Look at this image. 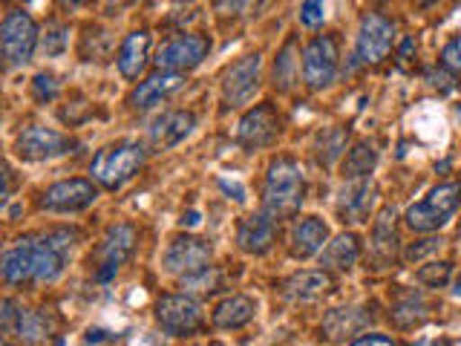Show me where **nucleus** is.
<instances>
[{"label":"nucleus","instance_id":"b1692460","mask_svg":"<svg viewBox=\"0 0 461 346\" xmlns=\"http://www.w3.org/2000/svg\"><path fill=\"white\" fill-rule=\"evenodd\" d=\"M257 303L249 295H230L222 303H216V309L211 314V321L216 329H242L254 321Z\"/></svg>","mask_w":461,"mask_h":346},{"label":"nucleus","instance_id":"5701e85b","mask_svg":"<svg viewBox=\"0 0 461 346\" xmlns=\"http://www.w3.org/2000/svg\"><path fill=\"white\" fill-rule=\"evenodd\" d=\"M0 274H4V280L9 286L32 280L35 260H32V245H29V234L21 237V240H14V245H9V249L4 251V257H0Z\"/></svg>","mask_w":461,"mask_h":346},{"label":"nucleus","instance_id":"a878e982","mask_svg":"<svg viewBox=\"0 0 461 346\" xmlns=\"http://www.w3.org/2000/svg\"><path fill=\"white\" fill-rule=\"evenodd\" d=\"M357 260H360V240H357V234H352V231H343V234H338L321 251V266L326 271L329 269L349 271V269H355Z\"/></svg>","mask_w":461,"mask_h":346},{"label":"nucleus","instance_id":"473e14b6","mask_svg":"<svg viewBox=\"0 0 461 346\" xmlns=\"http://www.w3.org/2000/svg\"><path fill=\"white\" fill-rule=\"evenodd\" d=\"M450 278H453V263H447V260H441V263H427L415 271V280L427 288H444L450 283Z\"/></svg>","mask_w":461,"mask_h":346},{"label":"nucleus","instance_id":"58836bf2","mask_svg":"<svg viewBox=\"0 0 461 346\" xmlns=\"http://www.w3.org/2000/svg\"><path fill=\"white\" fill-rule=\"evenodd\" d=\"M441 245H444L441 237H429V240H421L418 245H410L407 254H403V257H407V260H421V257H427V254H432V251H438Z\"/></svg>","mask_w":461,"mask_h":346},{"label":"nucleus","instance_id":"6e6552de","mask_svg":"<svg viewBox=\"0 0 461 346\" xmlns=\"http://www.w3.org/2000/svg\"><path fill=\"white\" fill-rule=\"evenodd\" d=\"M156 321L162 326L165 335L170 338H185L194 335V332L202 329L205 323V314H202V306L187 295H165L156 300Z\"/></svg>","mask_w":461,"mask_h":346},{"label":"nucleus","instance_id":"e433bc0d","mask_svg":"<svg viewBox=\"0 0 461 346\" xmlns=\"http://www.w3.org/2000/svg\"><path fill=\"white\" fill-rule=\"evenodd\" d=\"M32 96L38 101H52L58 98V81L52 72H38V76L32 78Z\"/></svg>","mask_w":461,"mask_h":346},{"label":"nucleus","instance_id":"a18cd8bd","mask_svg":"<svg viewBox=\"0 0 461 346\" xmlns=\"http://www.w3.org/2000/svg\"><path fill=\"white\" fill-rule=\"evenodd\" d=\"M182 225H185V228H196V225H199V211H187V214L182 216Z\"/></svg>","mask_w":461,"mask_h":346},{"label":"nucleus","instance_id":"dca6fc26","mask_svg":"<svg viewBox=\"0 0 461 346\" xmlns=\"http://www.w3.org/2000/svg\"><path fill=\"white\" fill-rule=\"evenodd\" d=\"M196 127V115L191 110H165L162 115H156L150 124V148L153 150H170L182 144L187 136L194 133Z\"/></svg>","mask_w":461,"mask_h":346},{"label":"nucleus","instance_id":"37998d69","mask_svg":"<svg viewBox=\"0 0 461 346\" xmlns=\"http://www.w3.org/2000/svg\"><path fill=\"white\" fill-rule=\"evenodd\" d=\"M220 187L228 194V199L234 202H245V187L240 182H228V179H220Z\"/></svg>","mask_w":461,"mask_h":346},{"label":"nucleus","instance_id":"2eb2a0df","mask_svg":"<svg viewBox=\"0 0 461 346\" xmlns=\"http://www.w3.org/2000/svg\"><path fill=\"white\" fill-rule=\"evenodd\" d=\"M280 136V115L271 105H257L237 124V141L249 150L268 148Z\"/></svg>","mask_w":461,"mask_h":346},{"label":"nucleus","instance_id":"9b49d317","mask_svg":"<svg viewBox=\"0 0 461 346\" xmlns=\"http://www.w3.org/2000/svg\"><path fill=\"white\" fill-rule=\"evenodd\" d=\"M136 228L130 223H119L107 228L104 240H101L98 245V266H95V280L98 283H110L115 274H119V269L127 263L130 257H133L136 251Z\"/></svg>","mask_w":461,"mask_h":346},{"label":"nucleus","instance_id":"0eeeda50","mask_svg":"<svg viewBox=\"0 0 461 346\" xmlns=\"http://www.w3.org/2000/svg\"><path fill=\"white\" fill-rule=\"evenodd\" d=\"M338 61H340V50H338L335 35L312 38L306 47H303V55H300L303 81H306L309 90H326V86L335 84Z\"/></svg>","mask_w":461,"mask_h":346},{"label":"nucleus","instance_id":"4468645a","mask_svg":"<svg viewBox=\"0 0 461 346\" xmlns=\"http://www.w3.org/2000/svg\"><path fill=\"white\" fill-rule=\"evenodd\" d=\"M259 78H263V55L251 52L234 61L222 76V98L228 107H242L254 98L259 90Z\"/></svg>","mask_w":461,"mask_h":346},{"label":"nucleus","instance_id":"2f4dec72","mask_svg":"<svg viewBox=\"0 0 461 346\" xmlns=\"http://www.w3.org/2000/svg\"><path fill=\"white\" fill-rule=\"evenodd\" d=\"M297 64L300 58H294V41H288L285 47L280 50L277 61H274V86L280 93H288L297 81Z\"/></svg>","mask_w":461,"mask_h":346},{"label":"nucleus","instance_id":"a19ab883","mask_svg":"<svg viewBox=\"0 0 461 346\" xmlns=\"http://www.w3.org/2000/svg\"><path fill=\"white\" fill-rule=\"evenodd\" d=\"M245 4H249V0H216V14H220V18H234V14L245 9Z\"/></svg>","mask_w":461,"mask_h":346},{"label":"nucleus","instance_id":"de8ad7c7","mask_svg":"<svg viewBox=\"0 0 461 346\" xmlns=\"http://www.w3.org/2000/svg\"><path fill=\"white\" fill-rule=\"evenodd\" d=\"M104 335H107L104 329H90V332H86V343H98V341H104Z\"/></svg>","mask_w":461,"mask_h":346},{"label":"nucleus","instance_id":"20e7f679","mask_svg":"<svg viewBox=\"0 0 461 346\" xmlns=\"http://www.w3.org/2000/svg\"><path fill=\"white\" fill-rule=\"evenodd\" d=\"M78 234L72 228H50L43 234H29V245H32V260H35V283H55L64 274L72 249H76Z\"/></svg>","mask_w":461,"mask_h":346},{"label":"nucleus","instance_id":"79ce46f5","mask_svg":"<svg viewBox=\"0 0 461 346\" xmlns=\"http://www.w3.org/2000/svg\"><path fill=\"white\" fill-rule=\"evenodd\" d=\"M349 346H395L393 338H386V335H378V332H372V335H360L355 338Z\"/></svg>","mask_w":461,"mask_h":346},{"label":"nucleus","instance_id":"bb28decb","mask_svg":"<svg viewBox=\"0 0 461 346\" xmlns=\"http://www.w3.org/2000/svg\"><path fill=\"white\" fill-rule=\"evenodd\" d=\"M378 144L369 139H360L357 144H352V150L343 156V179L355 182V179H369L372 170L378 168Z\"/></svg>","mask_w":461,"mask_h":346},{"label":"nucleus","instance_id":"423d86ee","mask_svg":"<svg viewBox=\"0 0 461 346\" xmlns=\"http://www.w3.org/2000/svg\"><path fill=\"white\" fill-rule=\"evenodd\" d=\"M76 148H78L76 139L43 124H29L14 136V153H18L21 162H50V159L67 156Z\"/></svg>","mask_w":461,"mask_h":346},{"label":"nucleus","instance_id":"f257e3e1","mask_svg":"<svg viewBox=\"0 0 461 346\" xmlns=\"http://www.w3.org/2000/svg\"><path fill=\"white\" fill-rule=\"evenodd\" d=\"M306 199V177L294 159L280 156L268 165L263 185V211L274 220H288L303 208Z\"/></svg>","mask_w":461,"mask_h":346},{"label":"nucleus","instance_id":"cd10ccee","mask_svg":"<svg viewBox=\"0 0 461 346\" xmlns=\"http://www.w3.org/2000/svg\"><path fill=\"white\" fill-rule=\"evenodd\" d=\"M372 254L381 260V263H389L398 254V234H395V211L384 208L381 216L375 220L372 228Z\"/></svg>","mask_w":461,"mask_h":346},{"label":"nucleus","instance_id":"1a4fd4ad","mask_svg":"<svg viewBox=\"0 0 461 346\" xmlns=\"http://www.w3.org/2000/svg\"><path fill=\"white\" fill-rule=\"evenodd\" d=\"M213 257V245L202 237L191 234H179L167 242V249L162 254V266L167 274H176V278H191L211 266Z\"/></svg>","mask_w":461,"mask_h":346},{"label":"nucleus","instance_id":"a211bd4d","mask_svg":"<svg viewBox=\"0 0 461 346\" xmlns=\"http://www.w3.org/2000/svg\"><path fill=\"white\" fill-rule=\"evenodd\" d=\"M274 237H277V220L268 216L266 211L245 216V220L237 225V245L245 254H254V257L268 254L274 245Z\"/></svg>","mask_w":461,"mask_h":346},{"label":"nucleus","instance_id":"864d4df0","mask_svg":"<svg viewBox=\"0 0 461 346\" xmlns=\"http://www.w3.org/2000/svg\"><path fill=\"white\" fill-rule=\"evenodd\" d=\"M4 346H12V343H9V341H4Z\"/></svg>","mask_w":461,"mask_h":346},{"label":"nucleus","instance_id":"7c9ffc66","mask_svg":"<svg viewBox=\"0 0 461 346\" xmlns=\"http://www.w3.org/2000/svg\"><path fill=\"white\" fill-rule=\"evenodd\" d=\"M346 141H349V130L343 127H329L323 130L321 136H317V144H314V153H317V162L321 165H335L338 159L346 153Z\"/></svg>","mask_w":461,"mask_h":346},{"label":"nucleus","instance_id":"4c0bfd02","mask_svg":"<svg viewBox=\"0 0 461 346\" xmlns=\"http://www.w3.org/2000/svg\"><path fill=\"white\" fill-rule=\"evenodd\" d=\"M441 67L461 72V38H453L450 43H444L441 50Z\"/></svg>","mask_w":461,"mask_h":346},{"label":"nucleus","instance_id":"ddd939ff","mask_svg":"<svg viewBox=\"0 0 461 346\" xmlns=\"http://www.w3.org/2000/svg\"><path fill=\"white\" fill-rule=\"evenodd\" d=\"M393 38H395L393 21L378 12H366L357 26L355 58L360 64H381L389 55V50H393Z\"/></svg>","mask_w":461,"mask_h":346},{"label":"nucleus","instance_id":"8fccbe9b","mask_svg":"<svg viewBox=\"0 0 461 346\" xmlns=\"http://www.w3.org/2000/svg\"><path fill=\"white\" fill-rule=\"evenodd\" d=\"M432 4H438V0H418V6H424V9L432 6Z\"/></svg>","mask_w":461,"mask_h":346},{"label":"nucleus","instance_id":"7ed1b4c3","mask_svg":"<svg viewBox=\"0 0 461 346\" xmlns=\"http://www.w3.org/2000/svg\"><path fill=\"white\" fill-rule=\"evenodd\" d=\"M458 208H461V182L450 179L432 187L421 202L410 205L407 214H403V223H407L415 234H432V231H438L450 223Z\"/></svg>","mask_w":461,"mask_h":346},{"label":"nucleus","instance_id":"393cba45","mask_svg":"<svg viewBox=\"0 0 461 346\" xmlns=\"http://www.w3.org/2000/svg\"><path fill=\"white\" fill-rule=\"evenodd\" d=\"M372 321V314H366L364 309L357 306H343V309H331L323 317V332L329 341H343L352 338L357 332H364Z\"/></svg>","mask_w":461,"mask_h":346},{"label":"nucleus","instance_id":"4be33fe9","mask_svg":"<svg viewBox=\"0 0 461 346\" xmlns=\"http://www.w3.org/2000/svg\"><path fill=\"white\" fill-rule=\"evenodd\" d=\"M280 288H283V295L292 300H317L335 288V280L329 278L326 269H303V271L288 274L280 283Z\"/></svg>","mask_w":461,"mask_h":346},{"label":"nucleus","instance_id":"f3484780","mask_svg":"<svg viewBox=\"0 0 461 346\" xmlns=\"http://www.w3.org/2000/svg\"><path fill=\"white\" fill-rule=\"evenodd\" d=\"M182 86H185V72L158 69L133 86V93H130V105H133L136 110L156 107V105H162L165 98H170L173 93H179Z\"/></svg>","mask_w":461,"mask_h":346},{"label":"nucleus","instance_id":"c9c22d12","mask_svg":"<svg viewBox=\"0 0 461 346\" xmlns=\"http://www.w3.org/2000/svg\"><path fill=\"white\" fill-rule=\"evenodd\" d=\"M323 6H326V0H303L300 4V23L306 29H317L326 18Z\"/></svg>","mask_w":461,"mask_h":346},{"label":"nucleus","instance_id":"f704fd0d","mask_svg":"<svg viewBox=\"0 0 461 346\" xmlns=\"http://www.w3.org/2000/svg\"><path fill=\"white\" fill-rule=\"evenodd\" d=\"M67 47H69V29L67 26H50L47 38H43V52H47V58L64 55Z\"/></svg>","mask_w":461,"mask_h":346},{"label":"nucleus","instance_id":"72a5a7b5","mask_svg":"<svg viewBox=\"0 0 461 346\" xmlns=\"http://www.w3.org/2000/svg\"><path fill=\"white\" fill-rule=\"evenodd\" d=\"M216 283H220V274L213 271V266L199 274H191V278H182L185 292H216Z\"/></svg>","mask_w":461,"mask_h":346},{"label":"nucleus","instance_id":"603ef678","mask_svg":"<svg viewBox=\"0 0 461 346\" xmlns=\"http://www.w3.org/2000/svg\"><path fill=\"white\" fill-rule=\"evenodd\" d=\"M139 346H156V343H153V341H141Z\"/></svg>","mask_w":461,"mask_h":346},{"label":"nucleus","instance_id":"5fc2aeb1","mask_svg":"<svg viewBox=\"0 0 461 346\" xmlns=\"http://www.w3.org/2000/svg\"><path fill=\"white\" fill-rule=\"evenodd\" d=\"M58 346H64V343H61V341H58Z\"/></svg>","mask_w":461,"mask_h":346},{"label":"nucleus","instance_id":"ea45409f","mask_svg":"<svg viewBox=\"0 0 461 346\" xmlns=\"http://www.w3.org/2000/svg\"><path fill=\"white\" fill-rule=\"evenodd\" d=\"M427 81H429V86H436V90H441V93H453L456 90V81H453L450 72H447V67L444 69H429Z\"/></svg>","mask_w":461,"mask_h":346},{"label":"nucleus","instance_id":"49530a36","mask_svg":"<svg viewBox=\"0 0 461 346\" xmlns=\"http://www.w3.org/2000/svg\"><path fill=\"white\" fill-rule=\"evenodd\" d=\"M4 179H6V185H4V199H9L12 196V168L9 165H4Z\"/></svg>","mask_w":461,"mask_h":346},{"label":"nucleus","instance_id":"39448f33","mask_svg":"<svg viewBox=\"0 0 461 346\" xmlns=\"http://www.w3.org/2000/svg\"><path fill=\"white\" fill-rule=\"evenodd\" d=\"M38 23L23 9H9L4 23H0V47H4L6 67H26L38 50Z\"/></svg>","mask_w":461,"mask_h":346},{"label":"nucleus","instance_id":"c03bdc74","mask_svg":"<svg viewBox=\"0 0 461 346\" xmlns=\"http://www.w3.org/2000/svg\"><path fill=\"white\" fill-rule=\"evenodd\" d=\"M415 50V38H403V43H401V50H398V61L401 64H407L410 61V52Z\"/></svg>","mask_w":461,"mask_h":346},{"label":"nucleus","instance_id":"c85d7f7f","mask_svg":"<svg viewBox=\"0 0 461 346\" xmlns=\"http://www.w3.org/2000/svg\"><path fill=\"white\" fill-rule=\"evenodd\" d=\"M9 335H18L21 343L38 346L43 338L50 335V321L43 314L32 312V309H21L18 306V314H14V323H12Z\"/></svg>","mask_w":461,"mask_h":346},{"label":"nucleus","instance_id":"09e8293b","mask_svg":"<svg viewBox=\"0 0 461 346\" xmlns=\"http://www.w3.org/2000/svg\"><path fill=\"white\" fill-rule=\"evenodd\" d=\"M412 346H441V343H436V341H418V343H412Z\"/></svg>","mask_w":461,"mask_h":346},{"label":"nucleus","instance_id":"412c9836","mask_svg":"<svg viewBox=\"0 0 461 346\" xmlns=\"http://www.w3.org/2000/svg\"><path fill=\"white\" fill-rule=\"evenodd\" d=\"M326 245H329V225L321 216H303L292 228V237H288V249H292V257L297 260H309L314 254H321Z\"/></svg>","mask_w":461,"mask_h":346},{"label":"nucleus","instance_id":"3c124183","mask_svg":"<svg viewBox=\"0 0 461 346\" xmlns=\"http://www.w3.org/2000/svg\"><path fill=\"white\" fill-rule=\"evenodd\" d=\"M64 4H69V6H78V4H81V0H64Z\"/></svg>","mask_w":461,"mask_h":346},{"label":"nucleus","instance_id":"6ab92c4d","mask_svg":"<svg viewBox=\"0 0 461 346\" xmlns=\"http://www.w3.org/2000/svg\"><path fill=\"white\" fill-rule=\"evenodd\" d=\"M150 50H153V32L150 29H136V32H130L119 52H115V64H119V72L127 78V81H136L144 67L150 61Z\"/></svg>","mask_w":461,"mask_h":346},{"label":"nucleus","instance_id":"aec40b11","mask_svg":"<svg viewBox=\"0 0 461 346\" xmlns=\"http://www.w3.org/2000/svg\"><path fill=\"white\" fill-rule=\"evenodd\" d=\"M375 185L369 179H355L343 187L338 194V216L343 223H366L369 214H372V205H375Z\"/></svg>","mask_w":461,"mask_h":346},{"label":"nucleus","instance_id":"f03ea898","mask_svg":"<svg viewBox=\"0 0 461 346\" xmlns=\"http://www.w3.org/2000/svg\"><path fill=\"white\" fill-rule=\"evenodd\" d=\"M144 159H148V148L141 141H119L110 144V148H101L93 156L90 173L101 187L119 191L141 170Z\"/></svg>","mask_w":461,"mask_h":346},{"label":"nucleus","instance_id":"c756f323","mask_svg":"<svg viewBox=\"0 0 461 346\" xmlns=\"http://www.w3.org/2000/svg\"><path fill=\"white\" fill-rule=\"evenodd\" d=\"M427 314H429V306H427L424 297L418 295V292H407L393 306V312H389V317H393V323L398 329H412L418 323H424Z\"/></svg>","mask_w":461,"mask_h":346},{"label":"nucleus","instance_id":"f8f14e48","mask_svg":"<svg viewBox=\"0 0 461 346\" xmlns=\"http://www.w3.org/2000/svg\"><path fill=\"white\" fill-rule=\"evenodd\" d=\"M95 199H98V185L93 179L72 177L50 185L41 196V208L50 214H78L95 205Z\"/></svg>","mask_w":461,"mask_h":346},{"label":"nucleus","instance_id":"9d476101","mask_svg":"<svg viewBox=\"0 0 461 346\" xmlns=\"http://www.w3.org/2000/svg\"><path fill=\"white\" fill-rule=\"evenodd\" d=\"M211 55V38L199 35V32H182L165 41L156 52V67L167 69V72H187L199 67L205 58Z\"/></svg>","mask_w":461,"mask_h":346}]
</instances>
